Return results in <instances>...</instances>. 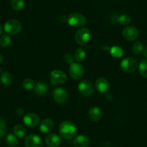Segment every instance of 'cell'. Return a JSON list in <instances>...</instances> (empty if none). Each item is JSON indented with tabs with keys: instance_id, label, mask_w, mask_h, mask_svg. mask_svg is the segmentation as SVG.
<instances>
[{
	"instance_id": "1",
	"label": "cell",
	"mask_w": 147,
	"mask_h": 147,
	"mask_svg": "<svg viewBox=\"0 0 147 147\" xmlns=\"http://www.w3.org/2000/svg\"><path fill=\"white\" fill-rule=\"evenodd\" d=\"M59 131L62 138L65 140H71L75 136L77 128L72 122L69 121H65L59 125Z\"/></svg>"
},
{
	"instance_id": "2",
	"label": "cell",
	"mask_w": 147,
	"mask_h": 147,
	"mask_svg": "<svg viewBox=\"0 0 147 147\" xmlns=\"http://www.w3.org/2000/svg\"><path fill=\"white\" fill-rule=\"evenodd\" d=\"M67 22L71 26L80 28V27H83L86 25L87 18L81 14L74 12L69 15L67 18Z\"/></svg>"
},
{
	"instance_id": "3",
	"label": "cell",
	"mask_w": 147,
	"mask_h": 147,
	"mask_svg": "<svg viewBox=\"0 0 147 147\" xmlns=\"http://www.w3.org/2000/svg\"><path fill=\"white\" fill-rule=\"evenodd\" d=\"M91 38V32L85 28L79 30L75 35V40L80 46H86Z\"/></svg>"
},
{
	"instance_id": "4",
	"label": "cell",
	"mask_w": 147,
	"mask_h": 147,
	"mask_svg": "<svg viewBox=\"0 0 147 147\" xmlns=\"http://www.w3.org/2000/svg\"><path fill=\"white\" fill-rule=\"evenodd\" d=\"M21 29H22V24L18 20H9L5 24V31L8 35H16L19 33Z\"/></svg>"
},
{
	"instance_id": "5",
	"label": "cell",
	"mask_w": 147,
	"mask_h": 147,
	"mask_svg": "<svg viewBox=\"0 0 147 147\" xmlns=\"http://www.w3.org/2000/svg\"><path fill=\"white\" fill-rule=\"evenodd\" d=\"M66 81H67V76L62 71L54 70L51 74L50 82L53 85L64 84Z\"/></svg>"
},
{
	"instance_id": "6",
	"label": "cell",
	"mask_w": 147,
	"mask_h": 147,
	"mask_svg": "<svg viewBox=\"0 0 147 147\" xmlns=\"http://www.w3.org/2000/svg\"><path fill=\"white\" fill-rule=\"evenodd\" d=\"M137 67H138V64H137L136 59H134V58H125L121 63V69L125 73H132V72L135 71Z\"/></svg>"
},
{
	"instance_id": "7",
	"label": "cell",
	"mask_w": 147,
	"mask_h": 147,
	"mask_svg": "<svg viewBox=\"0 0 147 147\" xmlns=\"http://www.w3.org/2000/svg\"><path fill=\"white\" fill-rule=\"evenodd\" d=\"M84 67L80 63H71L69 69V73L70 77L74 80H80L84 75Z\"/></svg>"
},
{
	"instance_id": "8",
	"label": "cell",
	"mask_w": 147,
	"mask_h": 147,
	"mask_svg": "<svg viewBox=\"0 0 147 147\" xmlns=\"http://www.w3.org/2000/svg\"><path fill=\"white\" fill-rule=\"evenodd\" d=\"M78 90L80 94L84 97H89L94 92V87L90 81L87 80H82L78 84Z\"/></svg>"
},
{
	"instance_id": "9",
	"label": "cell",
	"mask_w": 147,
	"mask_h": 147,
	"mask_svg": "<svg viewBox=\"0 0 147 147\" xmlns=\"http://www.w3.org/2000/svg\"><path fill=\"white\" fill-rule=\"evenodd\" d=\"M53 98L59 104H65L69 98V94L64 88L59 87L53 90Z\"/></svg>"
},
{
	"instance_id": "10",
	"label": "cell",
	"mask_w": 147,
	"mask_h": 147,
	"mask_svg": "<svg viewBox=\"0 0 147 147\" xmlns=\"http://www.w3.org/2000/svg\"><path fill=\"white\" fill-rule=\"evenodd\" d=\"M123 36L124 38L129 41H133L138 39L139 32L138 29L134 26H128L123 30Z\"/></svg>"
},
{
	"instance_id": "11",
	"label": "cell",
	"mask_w": 147,
	"mask_h": 147,
	"mask_svg": "<svg viewBox=\"0 0 147 147\" xmlns=\"http://www.w3.org/2000/svg\"><path fill=\"white\" fill-rule=\"evenodd\" d=\"M25 145L26 147H43V142L38 136L30 134L25 138Z\"/></svg>"
},
{
	"instance_id": "12",
	"label": "cell",
	"mask_w": 147,
	"mask_h": 147,
	"mask_svg": "<svg viewBox=\"0 0 147 147\" xmlns=\"http://www.w3.org/2000/svg\"><path fill=\"white\" fill-rule=\"evenodd\" d=\"M23 122L28 127L34 128L37 126L40 123V118L35 113H28L23 118Z\"/></svg>"
},
{
	"instance_id": "13",
	"label": "cell",
	"mask_w": 147,
	"mask_h": 147,
	"mask_svg": "<svg viewBox=\"0 0 147 147\" xmlns=\"http://www.w3.org/2000/svg\"><path fill=\"white\" fill-rule=\"evenodd\" d=\"M95 88L100 93H105L110 89V84L105 78L100 77L95 82Z\"/></svg>"
},
{
	"instance_id": "14",
	"label": "cell",
	"mask_w": 147,
	"mask_h": 147,
	"mask_svg": "<svg viewBox=\"0 0 147 147\" xmlns=\"http://www.w3.org/2000/svg\"><path fill=\"white\" fill-rule=\"evenodd\" d=\"M61 143L60 136L55 134H49L46 138V144L49 147H59Z\"/></svg>"
},
{
	"instance_id": "15",
	"label": "cell",
	"mask_w": 147,
	"mask_h": 147,
	"mask_svg": "<svg viewBox=\"0 0 147 147\" xmlns=\"http://www.w3.org/2000/svg\"><path fill=\"white\" fill-rule=\"evenodd\" d=\"M102 114V111L98 107H92L89 110L88 112V117L90 120L93 122H98L100 119H101Z\"/></svg>"
},
{
	"instance_id": "16",
	"label": "cell",
	"mask_w": 147,
	"mask_h": 147,
	"mask_svg": "<svg viewBox=\"0 0 147 147\" xmlns=\"http://www.w3.org/2000/svg\"><path fill=\"white\" fill-rule=\"evenodd\" d=\"M53 127H54L53 121L49 118H46L40 123V131L43 134H49L53 129Z\"/></svg>"
},
{
	"instance_id": "17",
	"label": "cell",
	"mask_w": 147,
	"mask_h": 147,
	"mask_svg": "<svg viewBox=\"0 0 147 147\" xmlns=\"http://www.w3.org/2000/svg\"><path fill=\"white\" fill-rule=\"evenodd\" d=\"M73 144L74 147H88L90 139L86 136L80 135L74 139Z\"/></svg>"
},
{
	"instance_id": "18",
	"label": "cell",
	"mask_w": 147,
	"mask_h": 147,
	"mask_svg": "<svg viewBox=\"0 0 147 147\" xmlns=\"http://www.w3.org/2000/svg\"><path fill=\"white\" fill-rule=\"evenodd\" d=\"M34 90H35V92L36 93L37 95L44 96L47 94L48 91H49V87L46 83L39 82L35 84Z\"/></svg>"
},
{
	"instance_id": "19",
	"label": "cell",
	"mask_w": 147,
	"mask_h": 147,
	"mask_svg": "<svg viewBox=\"0 0 147 147\" xmlns=\"http://www.w3.org/2000/svg\"><path fill=\"white\" fill-rule=\"evenodd\" d=\"M115 21V22L121 25H127L131 23V18L126 14H122V15H120L116 17Z\"/></svg>"
},
{
	"instance_id": "20",
	"label": "cell",
	"mask_w": 147,
	"mask_h": 147,
	"mask_svg": "<svg viewBox=\"0 0 147 147\" xmlns=\"http://www.w3.org/2000/svg\"><path fill=\"white\" fill-rule=\"evenodd\" d=\"M5 144L9 147H15L18 145V140L15 134H9L5 138Z\"/></svg>"
},
{
	"instance_id": "21",
	"label": "cell",
	"mask_w": 147,
	"mask_h": 147,
	"mask_svg": "<svg viewBox=\"0 0 147 147\" xmlns=\"http://www.w3.org/2000/svg\"><path fill=\"white\" fill-rule=\"evenodd\" d=\"M1 82L5 86H9L12 83L13 77L9 71H4L1 76Z\"/></svg>"
},
{
	"instance_id": "22",
	"label": "cell",
	"mask_w": 147,
	"mask_h": 147,
	"mask_svg": "<svg viewBox=\"0 0 147 147\" xmlns=\"http://www.w3.org/2000/svg\"><path fill=\"white\" fill-rule=\"evenodd\" d=\"M110 53L113 58L119 59L123 56L124 51L122 48L120 47V46H114L110 49Z\"/></svg>"
},
{
	"instance_id": "23",
	"label": "cell",
	"mask_w": 147,
	"mask_h": 147,
	"mask_svg": "<svg viewBox=\"0 0 147 147\" xmlns=\"http://www.w3.org/2000/svg\"><path fill=\"white\" fill-rule=\"evenodd\" d=\"M86 56L87 53L86 51L83 49H77L74 52V59L77 62H83L86 59Z\"/></svg>"
},
{
	"instance_id": "24",
	"label": "cell",
	"mask_w": 147,
	"mask_h": 147,
	"mask_svg": "<svg viewBox=\"0 0 147 147\" xmlns=\"http://www.w3.org/2000/svg\"><path fill=\"white\" fill-rule=\"evenodd\" d=\"M14 134L18 138H23L26 135V129L22 125H16L13 128Z\"/></svg>"
},
{
	"instance_id": "25",
	"label": "cell",
	"mask_w": 147,
	"mask_h": 147,
	"mask_svg": "<svg viewBox=\"0 0 147 147\" xmlns=\"http://www.w3.org/2000/svg\"><path fill=\"white\" fill-rule=\"evenodd\" d=\"M138 71L142 77L147 78V59H144L138 65Z\"/></svg>"
},
{
	"instance_id": "26",
	"label": "cell",
	"mask_w": 147,
	"mask_h": 147,
	"mask_svg": "<svg viewBox=\"0 0 147 147\" xmlns=\"http://www.w3.org/2000/svg\"><path fill=\"white\" fill-rule=\"evenodd\" d=\"M25 6L24 0H11V7L16 11H20Z\"/></svg>"
},
{
	"instance_id": "27",
	"label": "cell",
	"mask_w": 147,
	"mask_h": 147,
	"mask_svg": "<svg viewBox=\"0 0 147 147\" xmlns=\"http://www.w3.org/2000/svg\"><path fill=\"white\" fill-rule=\"evenodd\" d=\"M144 46L142 43L139 41H136L133 44L132 46V51L134 54L138 55L144 51Z\"/></svg>"
},
{
	"instance_id": "28",
	"label": "cell",
	"mask_w": 147,
	"mask_h": 147,
	"mask_svg": "<svg viewBox=\"0 0 147 147\" xmlns=\"http://www.w3.org/2000/svg\"><path fill=\"white\" fill-rule=\"evenodd\" d=\"M22 86L27 90H31L35 87V83L31 79H25L22 82Z\"/></svg>"
},
{
	"instance_id": "29",
	"label": "cell",
	"mask_w": 147,
	"mask_h": 147,
	"mask_svg": "<svg viewBox=\"0 0 147 147\" xmlns=\"http://www.w3.org/2000/svg\"><path fill=\"white\" fill-rule=\"evenodd\" d=\"M11 38L8 35H4L0 38V46L3 48H7L10 45Z\"/></svg>"
},
{
	"instance_id": "30",
	"label": "cell",
	"mask_w": 147,
	"mask_h": 147,
	"mask_svg": "<svg viewBox=\"0 0 147 147\" xmlns=\"http://www.w3.org/2000/svg\"><path fill=\"white\" fill-rule=\"evenodd\" d=\"M7 132V124L2 117L0 116V138L3 137Z\"/></svg>"
},
{
	"instance_id": "31",
	"label": "cell",
	"mask_w": 147,
	"mask_h": 147,
	"mask_svg": "<svg viewBox=\"0 0 147 147\" xmlns=\"http://www.w3.org/2000/svg\"><path fill=\"white\" fill-rule=\"evenodd\" d=\"M64 59L65 61H66V63H73V56H72L70 53H67V54L65 55Z\"/></svg>"
},
{
	"instance_id": "32",
	"label": "cell",
	"mask_w": 147,
	"mask_h": 147,
	"mask_svg": "<svg viewBox=\"0 0 147 147\" xmlns=\"http://www.w3.org/2000/svg\"><path fill=\"white\" fill-rule=\"evenodd\" d=\"M16 114L18 116L21 117L25 114V112H24V110H22V109H19V110H18L16 111Z\"/></svg>"
},
{
	"instance_id": "33",
	"label": "cell",
	"mask_w": 147,
	"mask_h": 147,
	"mask_svg": "<svg viewBox=\"0 0 147 147\" xmlns=\"http://www.w3.org/2000/svg\"><path fill=\"white\" fill-rule=\"evenodd\" d=\"M143 53H144V56L147 58V46L144 49V51H143Z\"/></svg>"
},
{
	"instance_id": "34",
	"label": "cell",
	"mask_w": 147,
	"mask_h": 147,
	"mask_svg": "<svg viewBox=\"0 0 147 147\" xmlns=\"http://www.w3.org/2000/svg\"><path fill=\"white\" fill-rule=\"evenodd\" d=\"M102 49H103V50L106 51V50H110V49H109L108 46H107L106 45H103L102 47Z\"/></svg>"
},
{
	"instance_id": "35",
	"label": "cell",
	"mask_w": 147,
	"mask_h": 147,
	"mask_svg": "<svg viewBox=\"0 0 147 147\" xmlns=\"http://www.w3.org/2000/svg\"><path fill=\"white\" fill-rule=\"evenodd\" d=\"M4 61V57L2 54H0V63H2Z\"/></svg>"
},
{
	"instance_id": "36",
	"label": "cell",
	"mask_w": 147,
	"mask_h": 147,
	"mask_svg": "<svg viewBox=\"0 0 147 147\" xmlns=\"http://www.w3.org/2000/svg\"><path fill=\"white\" fill-rule=\"evenodd\" d=\"M2 26H1V25H0V35H2Z\"/></svg>"
},
{
	"instance_id": "37",
	"label": "cell",
	"mask_w": 147,
	"mask_h": 147,
	"mask_svg": "<svg viewBox=\"0 0 147 147\" xmlns=\"http://www.w3.org/2000/svg\"><path fill=\"white\" fill-rule=\"evenodd\" d=\"M0 73H1V68H0Z\"/></svg>"
}]
</instances>
